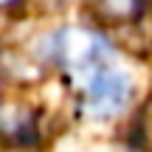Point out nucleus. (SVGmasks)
Here are the masks:
<instances>
[{"label": "nucleus", "mask_w": 152, "mask_h": 152, "mask_svg": "<svg viewBox=\"0 0 152 152\" xmlns=\"http://www.w3.org/2000/svg\"><path fill=\"white\" fill-rule=\"evenodd\" d=\"M79 82V107L87 118H110L121 113L132 96V85L121 71L110 68L107 62L93 65L73 76Z\"/></svg>", "instance_id": "f257e3e1"}, {"label": "nucleus", "mask_w": 152, "mask_h": 152, "mask_svg": "<svg viewBox=\"0 0 152 152\" xmlns=\"http://www.w3.org/2000/svg\"><path fill=\"white\" fill-rule=\"evenodd\" d=\"M42 51L51 62L62 65L65 71H71V76H76V73L87 71L93 65H102L110 45L96 31H87V28H62V31L48 37Z\"/></svg>", "instance_id": "f03ea898"}, {"label": "nucleus", "mask_w": 152, "mask_h": 152, "mask_svg": "<svg viewBox=\"0 0 152 152\" xmlns=\"http://www.w3.org/2000/svg\"><path fill=\"white\" fill-rule=\"evenodd\" d=\"M90 11L102 23L124 26L144 14V0H90Z\"/></svg>", "instance_id": "7ed1b4c3"}]
</instances>
